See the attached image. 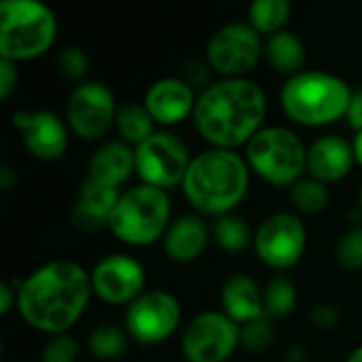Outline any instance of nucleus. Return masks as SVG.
I'll list each match as a JSON object with an SVG mask.
<instances>
[{
	"label": "nucleus",
	"instance_id": "obj_1",
	"mask_svg": "<svg viewBox=\"0 0 362 362\" xmlns=\"http://www.w3.org/2000/svg\"><path fill=\"white\" fill-rule=\"evenodd\" d=\"M91 274L74 261H49L17 286V310L36 331L62 335L87 310Z\"/></svg>",
	"mask_w": 362,
	"mask_h": 362
},
{
	"label": "nucleus",
	"instance_id": "obj_2",
	"mask_svg": "<svg viewBox=\"0 0 362 362\" xmlns=\"http://www.w3.org/2000/svg\"><path fill=\"white\" fill-rule=\"evenodd\" d=\"M267 115V95L263 87L248 78H221L197 95L193 121L197 132L216 148H235L248 144L263 127Z\"/></svg>",
	"mask_w": 362,
	"mask_h": 362
},
{
	"label": "nucleus",
	"instance_id": "obj_3",
	"mask_svg": "<svg viewBox=\"0 0 362 362\" xmlns=\"http://www.w3.org/2000/svg\"><path fill=\"white\" fill-rule=\"evenodd\" d=\"M250 185V165L246 157L231 148H206L191 159L182 180V193L189 204L208 216H223L238 208Z\"/></svg>",
	"mask_w": 362,
	"mask_h": 362
},
{
	"label": "nucleus",
	"instance_id": "obj_4",
	"mask_svg": "<svg viewBox=\"0 0 362 362\" xmlns=\"http://www.w3.org/2000/svg\"><path fill=\"white\" fill-rule=\"evenodd\" d=\"M352 93V87L339 74L327 70H301L284 81L280 104L291 121L320 127L346 117Z\"/></svg>",
	"mask_w": 362,
	"mask_h": 362
},
{
	"label": "nucleus",
	"instance_id": "obj_5",
	"mask_svg": "<svg viewBox=\"0 0 362 362\" xmlns=\"http://www.w3.org/2000/svg\"><path fill=\"white\" fill-rule=\"evenodd\" d=\"M57 38V17L40 0L0 2V57L23 62L42 55Z\"/></svg>",
	"mask_w": 362,
	"mask_h": 362
},
{
	"label": "nucleus",
	"instance_id": "obj_6",
	"mask_svg": "<svg viewBox=\"0 0 362 362\" xmlns=\"http://www.w3.org/2000/svg\"><path fill=\"white\" fill-rule=\"evenodd\" d=\"M172 202L168 191L153 185H136L121 191V197L108 221L117 240L129 246H148L163 240L172 225Z\"/></svg>",
	"mask_w": 362,
	"mask_h": 362
},
{
	"label": "nucleus",
	"instance_id": "obj_7",
	"mask_svg": "<svg viewBox=\"0 0 362 362\" xmlns=\"http://www.w3.org/2000/svg\"><path fill=\"white\" fill-rule=\"evenodd\" d=\"M246 161L263 180L276 187H293L308 170V148L288 127H261L246 144Z\"/></svg>",
	"mask_w": 362,
	"mask_h": 362
},
{
	"label": "nucleus",
	"instance_id": "obj_8",
	"mask_svg": "<svg viewBox=\"0 0 362 362\" xmlns=\"http://www.w3.org/2000/svg\"><path fill=\"white\" fill-rule=\"evenodd\" d=\"M265 53L261 34L248 21H231L221 25L206 45L208 66L223 78L246 76Z\"/></svg>",
	"mask_w": 362,
	"mask_h": 362
},
{
	"label": "nucleus",
	"instance_id": "obj_9",
	"mask_svg": "<svg viewBox=\"0 0 362 362\" xmlns=\"http://www.w3.org/2000/svg\"><path fill=\"white\" fill-rule=\"evenodd\" d=\"M189 146L172 132H155L148 140L136 146V172L144 185L172 189L182 185L191 165Z\"/></svg>",
	"mask_w": 362,
	"mask_h": 362
},
{
	"label": "nucleus",
	"instance_id": "obj_10",
	"mask_svg": "<svg viewBox=\"0 0 362 362\" xmlns=\"http://www.w3.org/2000/svg\"><path fill=\"white\" fill-rule=\"evenodd\" d=\"M240 346V325L225 312H202L187 325L180 350L189 362H225Z\"/></svg>",
	"mask_w": 362,
	"mask_h": 362
},
{
	"label": "nucleus",
	"instance_id": "obj_11",
	"mask_svg": "<svg viewBox=\"0 0 362 362\" xmlns=\"http://www.w3.org/2000/svg\"><path fill=\"white\" fill-rule=\"evenodd\" d=\"M182 310L178 299L161 288L144 291L125 310V329L129 337L144 346L165 341L180 325Z\"/></svg>",
	"mask_w": 362,
	"mask_h": 362
},
{
	"label": "nucleus",
	"instance_id": "obj_12",
	"mask_svg": "<svg viewBox=\"0 0 362 362\" xmlns=\"http://www.w3.org/2000/svg\"><path fill=\"white\" fill-rule=\"evenodd\" d=\"M117 100L112 89L102 81L78 83L66 104L68 127L83 140H98L117 119Z\"/></svg>",
	"mask_w": 362,
	"mask_h": 362
},
{
	"label": "nucleus",
	"instance_id": "obj_13",
	"mask_svg": "<svg viewBox=\"0 0 362 362\" xmlns=\"http://www.w3.org/2000/svg\"><path fill=\"white\" fill-rule=\"evenodd\" d=\"M308 246V229L293 212H276L267 216L255 233V250L259 259L274 269L295 267Z\"/></svg>",
	"mask_w": 362,
	"mask_h": 362
},
{
	"label": "nucleus",
	"instance_id": "obj_14",
	"mask_svg": "<svg viewBox=\"0 0 362 362\" xmlns=\"http://www.w3.org/2000/svg\"><path fill=\"white\" fill-rule=\"evenodd\" d=\"M91 274V286L93 295H98L102 301L121 305L132 303L144 293L146 274L138 259L121 252L106 255L95 263Z\"/></svg>",
	"mask_w": 362,
	"mask_h": 362
},
{
	"label": "nucleus",
	"instance_id": "obj_15",
	"mask_svg": "<svg viewBox=\"0 0 362 362\" xmlns=\"http://www.w3.org/2000/svg\"><path fill=\"white\" fill-rule=\"evenodd\" d=\"M13 125L25 148L38 159H59L68 148V125L51 110H19L13 115Z\"/></svg>",
	"mask_w": 362,
	"mask_h": 362
},
{
	"label": "nucleus",
	"instance_id": "obj_16",
	"mask_svg": "<svg viewBox=\"0 0 362 362\" xmlns=\"http://www.w3.org/2000/svg\"><path fill=\"white\" fill-rule=\"evenodd\" d=\"M142 102L157 123L176 125L189 115L193 117L197 95L193 91V85L187 78L163 76L148 85Z\"/></svg>",
	"mask_w": 362,
	"mask_h": 362
},
{
	"label": "nucleus",
	"instance_id": "obj_17",
	"mask_svg": "<svg viewBox=\"0 0 362 362\" xmlns=\"http://www.w3.org/2000/svg\"><path fill=\"white\" fill-rule=\"evenodd\" d=\"M354 161L352 142L341 136H320L308 146V172L325 185L346 178Z\"/></svg>",
	"mask_w": 362,
	"mask_h": 362
},
{
	"label": "nucleus",
	"instance_id": "obj_18",
	"mask_svg": "<svg viewBox=\"0 0 362 362\" xmlns=\"http://www.w3.org/2000/svg\"><path fill=\"white\" fill-rule=\"evenodd\" d=\"M119 197H121V189L85 178L76 193L74 206L70 210L74 227L83 231H98L102 227H108V221L112 216Z\"/></svg>",
	"mask_w": 362,
	"mask_h": 362
},
{
	"label": "nucleus",
	"instance_id": "obj_19",
	"mask_svg": "<svg viewBox=\"0 0 362 362\" xmlns=\"http://www.w3.org/2000/svg\"><path fill=\"white\" fill-rule=\"evenodd\" d=\"M212 238V229L197 214H185L172 221L163 235V250L172 261L191 263L199 259Z\"/></svg>",
	"mask_w": 362,
	"mask_h": 362
},
{
	"label": "nucleus",
	"instance_id": "obj_20",
	"mask_svg": "<svg viewBox=\"0 0 362 362\" xmlns=\"http://www.w3.org/2000/svg\"><path fill=\"white\" fill-rule=\"evenodd\" d=\"M134 172H136V148L123 140H108L91 155L87 178L121 189V185Z\"/></svg>",
	"mask_w": 362,
	"mask_h": 362
},
{
	"label": "nucleus",
	"instance_id": "obj_21",
	"mask_svg": "<svg viewBox=\"0 0 362 362\" xmlns=\"http://www.w3.org/2000/svg\"><path fill=\"white\" fill-rule=\"evenodd\" d=\"M223 312L240 327L265 316L263 291L246 274H233L221 288Z\"/></svg>",
	"mask_w": 362,
	"mask_h": 362
},
{
	"label": "nucleus",
	"instance_id": "obj_22",
	"mask_svg": "<svg viewBox=\"0 0 362 362\" xmlns=\"http://www.w3.org/2000/svg\"><path fill=\"white\" fill-rule=\"evenodd\" d=\"M265 55H267V62L278 72L293 76L303 70L308 53H305V42L295 32L284 28L265 40Z\"/></svg>",
	"mask_w": 362,
	"mask_h": 362
},
{
	"label": "nucleus",
	"instance_id": "obj_23",
	"mask_svg": "<svg viewBox=\"0 0 362 362\" xmlns=\"http://www.w3.org/2000/svg\"><path fill=\"white\" fill-rule=\"evenodd\" d=\"M155 119L148 112V108L144 106V102H125L119 106L117 110V132L121 136L123 142L132 144L134 148L138 144H142L144 140H148L157 129H155Z\"/></svg>",
	"mask_w": 362,
	"mask_h": 362
},
{
	"label": "nucleus",
	"instance_id": "obj_24",
	"mask_svg": "<svg viewBox=\"0 0 362 362\" xmlns=\"http://www.w3.org/2000/svg\"><path fill=\"white\" fill-rule=\"evenodd\" d=\"M293 4L288 0H255L248 6V23L259 34H276L284 30L288 21Z\"/></svg>",
	"mask_w": 362,
	"mask_h": 362
},
{
	"label": "nucleus",
	"instance_id": "obj_25",
	"mask_svg": "<svg viewBox=\"0 0 362 362\" xmlns=\"http://www.w3.org/2000/svg\"><path fill=\"white\" fill-rule=\"evenodd\" d=\"M210 229H212L214 242H216L221 248H225L227 252H240V250H244V248L250 244V240H252L248 221H246L244 216L235 214V212H229V214L218 216Z\"/></svg>",
	"mask_w": 362,
	"mask_h": 362
},
{
	"label": "nucleus",
	"instance_id": "obj_26",
	"mask_svg": "<svg viewBox=\"0 0 362 362\" xmlns=\"http://www.w3.org/2000/svg\"><path fill=\"white\" fill-rule=\"evenodd\" d=\"M263 305L265 316L269 318H284L297 308V288L291 278L276 276L267 282L263 291Z\"/></svg>",
	"mask_w": 362,
	"mask_h": 362
},
{
	"label": "nucleus",
	"instance_id": "obj_27",
	"mask_svg": "<svg viewBox=\"0 0 362 362\" xmlns=\"http://www.w3.org/2000/svg\"><path fill=\"white\" fill-rule=\"evenodd\" d=\"M329 199H331V195H329L327 185L312 176H308V178L303 176L291 187V202L303 214L322 212L327 208Z\"/></svg>",
	"mask_w": 362,
	"mask_h": 362
},
{
	"label": "nucleus",
	"instance_id": "obj_28",
	"mask_svg": "<svg viewBox=\"0 0 362 362\" xmlns=\"http://www.w3.org/2000/svg\"><path fill=\"white\" fill-rule=\"evenodd\" d=\"M127 348V335L115 325H100L89 335V350L102 361L119 358Z\"/></svg>",
	"mask_w": 362,
	"mask_h": 362
},
{
	"label": "nucleus",
	"instance_id": "obj_29",
	"mask_svg": "<svg viewBox=\"0 0 362 362\" xmlns=\"http://www.w3.org/2000/svg\"><path fill=\"white\" fill-rule=\"evenodd\" d=\"M269 316H261L240 327V344L250 352H263L274 344V327Z\"/></svg>",
	"mask_w": 362,
	"mask_h": 362
},
{
	"label": "nucleus",
	"instance_id": "obj_30",
	"mask_svg": "<svg viewBox=\"0 0 362 362\" xmlns=\"http://www.w3.org/2000/svg\"><path fill=\"white\" fill-rule=\"evenodd\" d=\"M335 257L344 269H362V227H352L339 238Z\"/></svg>",
	"mask_w": 362,
	"mask_h": 362
},
{
	"label": "nucleus",
	"instance_id": "obj_31",
	"mask_svg": "<svg viewBox=\"0 0 362 362\" xmlns=\"http://www.w3.org/2000/svg\"><path fill=\"white\" fill-rule=\"evenodd\" d=\"M55 68L64 78L83 83V78L89 70V55L81 47H66L57 53Z\"/></svg>",
	"mask_w": 362,
	"mask_h": 362
},
{
	"label": "nucleus",
	"instance_id": "obj_32",
	"mask_svg": "<svg viewBox=\"0 0 362 362\" xmlns=\"http://www.w3.org/2000/svg\"><path fill=\"white\" fill-rule=\"evenodd\" d=\"M78 354V344L74 337L62 333L53 335L42 350V362H74Z\"/></svg>",
	"mask_w": 362,
	"mask_h": 362
},
{
	"label": "nucleus",
	"instance_id": "obj_33",
	"mask_svg": "<svg viewBox=\"0 0 362 362\" xmlns=\"http://www.w3.org/2000/svg\"><path fill=\"white\" fill-rule=\"evenodd\" d=\"M310 320L318 329H333L341 320V312L333 303H320L310 312Z\"/></svg>",
	"mask_w": 362,
	"mask_h": 362
},
{
	"label": "nucleus",
	"instance_id": "obj_34",
	"mask_svg": "<svg viewBox=\"0 0 362 362\" xmlns=\"http://www.w3.org/2000/svg\"><path fill=\"white\" fill-rule=\"evenodd\" d=\"M17 81H19L17 64L11 62V59L0 57V98L2 100H8V95L17 87Z\"/></svg>",
	"mask_w": 362,
	"mask_h": 362
},
{
	"label": "nucleus",
	"instance_id": "obj_35",
	"mask_svg": "<svg viewBox=\"0 0 362 362\" xmlns=\"http://www.w3.org/2000/svg\"><path fill=\"white\" fill-rule=\"evenodd\" d=\"M346 119H348L350 127H354L356 132H361L362 129V89H356V91L352 93V100H350V106H348Z\"/></svg>",
	"mask_w": 362,
	"mask_h": 362
},
{
	"label": "nucleus",
	"instance_id": "obj_36",
	"mask_svg": "<svg viewBox=\"0 0 362 362\" xmlns=\"http://www.w3.org/2000/svg\"><path fill=\"white\" fill-rule=\"evenodd\" d=\"M13 305H17V291L8 282H2L0 284V316H6Z\"/></svg>",
	"mask_w": 362,
	"mask_h": 362
},
{
	"label": "nucleus",
	"instance_id": "obj_37",
	"mask_svg": "<svg viewBox=\"0 0 362 362\" xmlns=\"http://www.w3.org/2000/svg\"><path fill=\"white\" fill-rule=\"evenodd\" d=\"M13 182H15V174H13L11 165L2 163L0 165V187H2V191H8L13 187Z\"/></svg>",
	"mask_w": 362,
	"mask_h": 362
},
{
	"label": "nucleus",
	"instance_id": "obj_38",
	"mask_svg": "<svg viewBox=\"0 0 362 362\" xmlns=\"http://www.w3.org/2000/svg\"><path fill=\"white\" fill-rule=\"evenodd\" d=\"M352 148H354V157H356V163L362 165V129L356 132L354 140H352Z\"/></svg>",
	"mask_w": 362,
	"mask_h": 362
},
{
	"label": "nucleus",
	"instance_id": "obj_39",
	"mask_svg": "<svg viewBox=\"0 0 362 362\" xmlns=\"http://www.w3.org/2000/svg\"><path fill=\"white\" fill-rule=\"evenodd\" d=\"M346 362H362V346L354 348V350H352V354L348 356V361Z\"/></svg>",
	"mask_w": 362,
	"mask_h": 362
},
{
	"label": "nucleus",
	"instance_id": "obj_40",
	"mask_svg": "<svg viewBox=\"0 0 362 362\" xmlns=\"http://www.w3.org/2000/svg\"><path fill=\"white\" fill-rule=\"evenodd\" d=\"M358 204H361V214H362V185H361V195H358Z\"/></svg>",
	"mask_w": 362,
	"mask_h": 362
}]
</instances>
